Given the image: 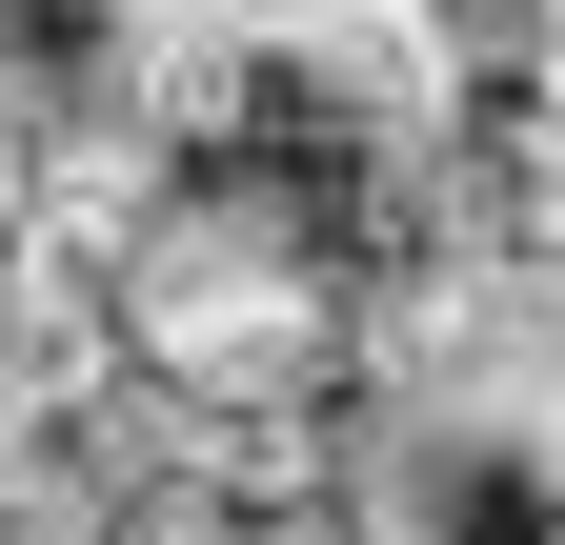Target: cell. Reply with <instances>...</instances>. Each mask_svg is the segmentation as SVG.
Instances as JSON below:
<instances>
[{
	"mask_svg": "<svg viewBox=\"0 0 565 545\" xmlns=\"http://www.w3.org/2000/svg\"><path fill=\"white\" fill-rule=\"evenodd\" d=\"M364 525H384V545H565V404H545V384H445V404H404Z\"/></svg>",
	"mask_w": 565,
	"mask_h": 545,
	"instance_id": "1",
	"label": "cell"
},
{
	"mask_svg": "<svg viewBox=\"0 0 565 545\" xmlns=\"http://www.w3.org/2000/svg\"><path fill=\"white\" fill-rule=\"evenodd\" d=\"M82 182H102V162L61 142V101H21V82H0V284L61 243V202H82Z\"/></svg>",
	"mask_w": 565,
	"mask_h": 545,
	"instance_id": "2",
	"label": "cell"
},
{
	"mask_svg": "<svg viewBox=\"0 0 565 545\" xmlns=\"http://www.w3.org/2000/svg\"><path fill=\"white\" fill-rule=\"evenodd\" d=\"M545 142H565V82H545Z\"/></svg>",
	"mask_w": 565,
	"mask_h": 545,
	"instance_id": "3",
	"label": "cell"
},
{
	"mask_svg": "<svg viewBox=\"0 0 565 545\" xmlns=\"http://www.w3.org/2000/svg\"><path fill=\"white\" fill-rule=\"evenodd\" d=\"M545 404H565V384H545Z\"/></svg>",
	"mask_w": 565,
	"mask_h": 545,
	"instance_id": "4",
	"label": "cell"
}]
</instances>
